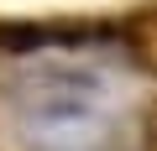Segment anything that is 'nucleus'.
<instances>
[{
    "instance_id": "1",
    "label": "nucleus",
    "mask_w": 157,
    "mask_h": 151,
    "mask_svg": "<svg viewBox=\"0 0 157 151\" xmlns=\"http://www.w3.org/2000/svg\"><path fill=\"white\" fill-rule=\"evenodd\" d=\"M105 26L100 21H0V52H32V47H84Z\"/></svg>"
},
{
    "instance_id": "2",
    "label": "nucleus",
    "mask_w": 157,
    "mask_h": 151,
    "mask_svg": "<svg viewBox=\"0 0 157 151\" xmlns=\"http://www.w3.org/2000/svg\"><path fill=\"white\" fill-rule=\"evenodd\" d=\"M121 42H126L131 63H136L141 73H152V78H157V5L131 11V16L121 21Z\"/></svg>"
}]
</instances>
